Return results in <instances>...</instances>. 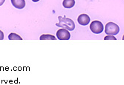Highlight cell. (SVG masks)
Returning a JSON list of instances; mask_svg holds the SVG:
<instances>
[{"mask_svg": "<svg viewBox=\"0 0 124 85\" xmlns=\"http://www.w3.org/2000/svg\"><path fill=\"white\" fill-rule=\"evenodd\" d=\"M59 23L56 24L57 27L66 29L68 30H74L75 28V24L74 22V21L71 20V19L66 18V17H62L59 16Z\"/></svg>", "mask_w": 124, "mask_h": 85, "instance_id": "obj_1", "label": "cell"}, {"mask_svg": "<svg viewBox=\"0 0 124 85\" xmlns=\"http://www.w3.org/2000/svg\"><path fill=\"white\" fill-rule=\"evenodd\" d=\"M120 31V28L117 24H115L113 22H108L106 24L105 27V33L107 35L115 36L117 35Z\"/></svg>", "mask_w": 124, "mask_h": 85, "instance_id": "obj_2", "label": "cell"}, {"mask_svg": "<svg viewBox=\"0 0 124 85\" xmlns=\"http://www.w3.org/2000/svg\"><path fill=\"white\" fill-rule=\"evenodd\" d=\"M90 29L95 34L101 33L104 30L103 25L99 21H94L92 22L91 25H90Z\"/></svg>", "mask_w": 124, "mask_h": 85, "instance_id": "obj_3", "label": "cell"}, {"mask_svg": "<svg viewBox=\"0 0 124 85\" xmlns=\"http://www.w3.org/2000/svg\"><path fill=\"white\" fill-rule=\"evenodd\" d=\"M57 36L59 40H69L71 38V34L69 33V30L62 28L57 30Z\"/></svg>", "mask_w": 124, "mask_h": 85, "instance_id": "obj_4", "label": "cell"}, {"mask_svg": "<svg viewBox=\"0 0 124 85\" xmlns=\"http://www.w3.org/2000/svg\"><path fill=\"white\" fill-rule=\"evenodd\" d=\"M77 21H78V23L80 25L85 26L88 24H89L90 18L87 14H81V15L79 16V17L77 19Z\"/></svg>", "mask_w": 124, "mask_h": 85, "instance_id": "obj_5", "label": "cell"}, {"mask_svg": "<svg viewBox=\"0 0 124 85\" xmlns=\"http://www.w3.org/2000/svg\"><path fill=\"white\" fill-rule=\"evenodd\" d=\"M11 3L13 6L17 9H22L25 6V0H11Z\"/></svg>", "mask_w": 124, "mask_h": 85, "instance_id": "obj_6", "label": "cell"}, {"mask_svg": "<svg viewBox=\"0 0 124 85\" xmlns=\"http://www.w3.org/2000/svg\"><path fill=\"white\" fill-rule=\"evenodd\" d=\"M75 5V0H63L62 5L65 8H71Z\"/></svg>", "mask_w": 124, "mask_h": 85, "instance_id": "obj_7", "label": "cell"}, {"mask_svg": "<svg viewBox=\"0 0 124 85\" xmlns=\"http://www.w3.org/2000/svg\"><path fill=\"white\" fill-rule=\"evenodd\" d=\"M40 40H56V37L49 34H44L40 36Z\"/></svg>", "mask_w": 124, "mask_h": 85, "instance_id": "obj_8", "label": "cell"}, {"mask_svg": "<svg viewBox=\"0 0 124 85\" xmlns=\"http://www.w3.org/2000/svg\"><path fill=\"white\" fill-rule=\"evenodd\" d=\"M8 39H10V40H22V39L19 35H17L14 33H11L8 36Z\"/></svg>", "mask_w": 124, "mask_h": 85, "instance_id": "obj_9", "label": "cell"}, {"mask_svg": "<svg viewBox=\"0 0 124 85\" xmlns=\"http://www.w3.org/2000/svg\"><path fill=\"white\" fill-rule=\"evenodd\" d=\"M104 39H105V40H108V39H111V40H116V38H115V36H113L108 35V36H107L106 37H105V38H104Z\"/></svg>", "mask_w": 124, "mask_h": 85, "instance_id": "obj_10", "label": "cell"}, {"mask_svg": "<svg viewBox=\"0 0 124 85\" xmlns=\"http://www.w3.org/2000/svg\"><path fill=\"white\" fill-rule=\"evenodd\" d=\"M4 39V33L2 30H0V40H3Z\"/></svg>", "mask_w": 124, "mask_h": 85, "instance_id": "obj_11", "label": "cell"}, {"mask_svg": "<svg viewBox=\"0 0 124 85\" xmlns=\"http://www.w3.org/2000/svg\"><path fill=\"white\" fill-rule=\"evenodd\" d=\"M5 2V0H0V6H2Z\"/></svg>", "mask_w": 124, "mask_h": 85, "instance_id": "obj_12", "label": "cell"}, {"mask_svg": "<svg viewBox=\"0 0 124 85\" xmlns=\"http://www.w3.org/2000/svg\"><path fill=\"white\" fill-rule=\"evenodd\" d=\"M32 1H33V2H37L39 1V0H32Z\"/></svg>", "mask_w": 124, "mask_h": 85, "instance_id": "obj_13", "label": "cell"}]
</instances>
